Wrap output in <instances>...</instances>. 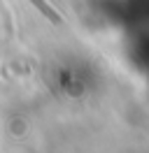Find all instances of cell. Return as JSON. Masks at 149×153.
<instances>
[{
    "mask_svg": "<svg viewBox=\"0 0 149 153\" xmlns=\"http://www.w3.org/2000/svg\"><path fill=\"white\" fill-rule=\"evenodd\" d=\"M35 7H37L40 12H42L47 19L51 21V23H56V26H63V16H61L58 12H54L51 7H49V5H47V2H35Z\"/></svg>",
    "mask_w": 149,
    "mask_h": 153,
    "instance_id": "6da1fadb",
    "label": "cell"
}]
</instances>
